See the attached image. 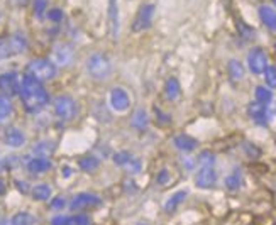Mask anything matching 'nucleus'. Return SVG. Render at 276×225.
I'll return each instance as SVG.
<instances>
[{"instance_id":"48","label":"nucleus","mask_w":276,"mask_h":225,"mask_svg":"<svg viewBox=\"0 0 276 225\" xmlns=\"http://www.w3.org/2000/svg\"><path fill=\"white\" fill-rule=\"evenodd\" d=\"M0 225H10V220H5V219H2V220H0Z\"/></svg>"},{"instance_id":"4","label":"nucleus","mask_w":276,"mask_h":225,"mask_svg":"<svg viewBox=\"0 0 276 225\" xmlns=\"http://www.w3.org/2000/svg\"><path fill=\"white\" fill-rule=\"evenodd\" d=\"M54 113L60 120H72L77 117V102L70 95H60V97L54 98L53 102Z\"/></svg>"},{"instance_id":"7","label":"nucleus","mask_w":276,"mask_h":225,"mask_svg":"<svg viewBox=\"0 0 276 225\" xmlns=\"http://www.w3.org/2000/svg\"><path fill=\"white\" fill-rule=\"evenodd\" d=\"M19 90H21V78L15 71H5L0 75V93L10 98L19 95Z\"/></svg>"},{"instance_id":"50","label":"nucleus","mask_w":276,"mask_h":225,"mask_svg":"<svg viewBox=\"0 0 276 225\" xmlns=\"http://www.w3.org/2000/svg\"><path fill=\"white\" fill-rule=\"evenodd\" d=\"M137 225H148V224H137Z\"/></svg>"},{"instance_id":"40","label":"nucleus","mask_w":276,"mask_h":225,"mask_svg":"<svg viewBox=\"0 0 276 225\" xmlns=\"http://www.w3.org/2000/svg\"><path fill=\"white\" fill-rule=\"evenodd\" d=\"M125 168H127L129 173H132V175H137V173L141 171V161L136 159V157H132V159L129 161L127 164H125Z\"/></svg>"},{"instance_id":"32","label":"nucleus","mask_w":276,"mask_h":225,"mask_svg":"<svg viewBox=\"0 0 276 225\" xmlns=\"http://www.w3.org/2000/svg\"><path fill=\"white\" fill-rule=\"evenodd\" d=\"M242 149L251 159H258V157L261 156V149H259L258 146L252 144V142H242Z\"/></svg>"},{"instance_id":"11","label":"nucleus","mask_w":276,"mask_h":225,"mask_svg":"<svg viewBox=\"0 0 276 225\" xmlns=\"http://www.w3.org/2000/svg\"><path fill=\"white\" fill-rule=\"evenodd\" d=\"M26 168H27V171L34 176L44 175V173H48L49 169L53 168V161L46 156H34L26 163Z\"/></svg>"},{"instance_id":"34","label":"nucleus","mask_w":276,"mask_h":225,"mask_svg":"<svg viewBox=\"0 0 276 225\" xmlns=\"http://www.w3.org/2000/svg\"><path fill=\"white\" fill-rule=\"evenodd\" d=\"M237 29H239V34L242 36L244 39H247V41H249V39H254V29L247 26V24H244L242 21L237 22Z\"/></svg>"},{"instance_id":"30","label":"nucleus","mask_w":276,"mask_h":225,"mask_svg":"<svg viewBox=\"0 0 276 225\" xmlns=\"http://www.w3.org/2000/svg\"><path fill=\"white\" fill-rule=\"evenodd\" d=\"M198 164H200V168L202 166H214L215 164V156H214V152L212 151H202L198 154Z\"/></svg>"},{"instance_id":"35","label":"nucleus","mask_w":276,"mask_h":225,"mask_svg":"<svg viewBox=\"0 0 276 225\" xmlns=\"http://www.w3.org/2000/svg\"><path fill=\"white\" fill-rule=\"evenodd\" d=\"M12 56V49H10L9 39H0V61Z\"/></svg>"},{"instance_id":"39","label":"nucleus","mask_w":276,"mask_h":225,"mask_svg":"<svg viewBox=\"0 0 276 225\" xmlns=\"http://www.w3.org/2000/svg\"><path fill=\"white\" fill-rule=\"evenodd\" d=\"M155 113H156V122L159 125H168L169 122H171V117H169L168 113L161 112L159 109H155Z\"/></svg>"},{"instance_id":"22","label":"nucleus","mask_w":276,"mask_h":225,"mask_svg":"<svg viewBox=\"0 0 276 225\" xmlns=\"http://www.w3.org/2000/svg\"><path fill=\"white\" fill-rule=\"evenodd\" d=\"M131 125L136 130H146L149 125V115L144 109H137L131 118Z\"/></svg>"},{"instance_id":"8","label":"nucleus","mask_w":276,"mask_h":225,"mask_svg":"<svg viewBox=\"0 0 276 225\" xmlns=\"http://www.w3.org/2000/svg\"><path fill=\"white\" fill-rule=\"evenodd\" d=\"M153 15H155V5L153 3H144L132 22V31L134 33H143V31L149 29L153 22Z\"/></svg>"},{"instance_id":"9","label":"nucleus","mask_w":276,"mask_h":225,"mask_svg":"<svg viewBox=\"0 0 276 225\" xmlns=\"http://www.w3.org/2000/svg\"><path fill=\"white\" fill-rule=\"evenodd\" d=\"M247 66H249L251 73L254 75L264 73V70L268 68V56L264 53V49H261V47L251 49L249 54H247Z\"/></svg>"},{"instance_id":"33","label":"nucleus","mask_w":276,"mask_h":225,"mask_svg":"<svg viewBox=\"0 0 276 225\" xmlns=\"http://www.w3.org/2000/svg\"><path fill=\"white\" fill-rule=\"evenodd\" d=\"M112 159H114V163H116L117 166H125L129 161L132 159V156H131V152H127V151H119V152L114 154Z\"/></svg>"},{"instance_id":"3","label":"nucleus","mask_w":276,"mask_h":225,"mask_svg":"<svg viewBox=\"0 0 276 225\" xmlns=\"http://www.w3.org/2000/svg\"><path fill=\"white\" fill-rule=\"evenodd\" d=\"M85 66H86V71H88L90 76L97 81L109 80L110 73H112V65H110L109 58L100 53H95V54H92V56L86 58Z\"/></svg>"},{"instance_id":"15","label":"nucleus","mask_w":276,"mask_h":225,"mask_svg":"<svg viewBox=\"0 0 276 225\" xmlns=\"http://www.w3.org/2000/svg\"><path fill=\"white\" fill-rule=\"evenodd\" d=\"M247 113H249L251 120L258 125H268V112H266V105H261L258 102H251L249 107H247Z\"/></svg>"},{"instance_id":"24","label":"nucleus","mask_w":276,"mask_h":225,"mask_svg":"<svg viewBox=\"0 0 276 225\" xmlns=\"http://www.w3.org/2000/svg\"><path fill=\"white\" fill-rule=\"evenodd\" d=\"M227 70H229V76H231L232 81H240L244 78V66L242 63L237 61V59H231L227 65Z\"/></svg>"},{"instance_id":"2","label":"nucleus","mask_w":276,"mask_h":225,"mask_svg":"<svg viewBox=\"0 0 276 225\" xmlns=\"http://www.w3.org/2000/svg\"><path fill=\"white\" fill-rule=\"evenodd\" d=\"M56 71L58 68L54 66V63L46 58L31 59L26 66V75H31V76L36 78V80H39L41 83L53 80V78L56 76Z\"/></svg>"},{"instance_id":"29","label":"nucleus","mask_w":276,"mask_h":225,"mask_svg":"<svg viewBox=\"0 0 276 225\" xmlns=\"http://www.w3.org/2000/svg\"><path fill=\"white\" fill-rule=\"evenodd\" d=\"M264 81H266L268 88H276V66H268L264 70Z\"/></svg>"},{"instance_id":"51","label":"nucleus","mask_w":276,"mask_h":225,"mask_svg":"<svg viewBox=\"0 0 276 225\" xmlns=\"http://www.w3.org/2000/svg\"><path fill=\"white\" fill-rule=\"evenodd\" d=\"M273 3H275V7H276V0H273Z\"/></svg>"},{"instance_id":"37","label":"nucleus","mask_w":276,"mask_h":225,"mask_svg":"<svg viewBox=\"0 0 276 225\" xmlns=\"http://www.w3.org/2000/svg\"><path fill=\"white\" fill-rule=\"evenodd\" d=\"M33 7H34V14H36V17L41 19L42 15H44L46 9H48V0H34Z\"/></svg>"},{"instance_id":"1","label":"nucleus","mask_w":276,"mask_h":225,"mask_svg":"<svg viewBox=\"0 0 276 225\" xmlns=\"http://www.w3.org/2000/svg\"><path fill=\"white\" fill-rule=\"evenodd\" d=\"M19 97L22 100L26 112L38 113L49 104V95L46 92L44 85L41 81L33 78L31 75H24L21 78V90H19Z\"/></svg>"},{"instance_id":"28","label":"nucleus","mask_w":276,"mask_h":225,"mask_svg":"<svg viewBox=\"0 0 276 225\" xmlns=\"http://www.w3.org/2000/svg\"><path fill=\"white\" fill-rule=\"evenodd\" d=\"M12 113V102H10L9 97L0 93V122L7 120Z\"/></svg>"},{"instance_id":"25","label":"nucleus","mask_w":276,"mask_h":225,"mask_svg":"<svg viewBox=\"0 0 276 225\" xmlns=\"http://www.w3.org/2000/svg\"><path fill=\"white\" fill-rule=\"evenodd\" d=\"M78 166H80V169L81 171H85V173H92V171H95V169L100 166V159H98L97 156H83V157H80L78 159Z\"/></svg>"},{"instance_id":"17","label":"nucleus","mask_w":276,"mask_h":225,"mask_svg":"<svg viewBox=\"0 0 276 225\" xmlns=\"http://www.w3.org/2000/svg\"><path fill=\"white\" fill-rule=\"evenodd\" d=\"M258 12H259V19H261V22L264 24V26H266L270 31L276 33V10L273 9V7L261 5Z\"/></svg>"},{"instance_id":"27","label":"nucleus","mask_w":276,"mask_h":225,"mask_svg":"<svg viewBox=\"0 0 276 225\" xmlns=\"http://www.w3.org/2000/svg\"><path fill=\"white\" fill-rule=\"evenodd\" d=\"M254 97H256V102L261 105H268L273 102V92L270 88H266V86H256Z\"/></svg>"},{"instance_id":"41","label":"nucleus","mask_w":276,"mask_h":225,"mask_svg":"<svg viewBox=\"0 0 276 225\" xmlns=\"http://www.w3.org/2000/svg\"><path fill=\"white\" fill-rule=\"evenodd\" d=\"M48 19L51 22H61L63 21V10L61 9H49Z\"/></svg>"},{"instance_id":"49","label":"nucleus","mask_w":276,"mask_h":225,"mask_svg":"<svg viewBox=\"0 0 276 225\" xmlns=\"http://www.w3.org/2000/svg\"><path fill=\"white\" fill-rule=\"evenodd\" d=\"M26 2V0H19V3H24Z\"/></svg>"},{"instance_id":"21","label":"nucleus","mask_w":276,"mask_h":225,"mask_svg":"<svg viewBox=\"0 0 276 225\" xmlns=\"http://www.w3.org/2000/svg\"><path fill=\"white\" fill-rule=\"evenodd\" d=\"M9 44L12 49V54H22L27 49V39L24 34L15 33L9 38Z\"/></svg>"},{"instance_id":"19","label":"nucleus","mask_w":276,"mask_h":225,"mask_svg":"<svg viewBox=\"0 0 276 225\" xmlns=\"http://www.w3.org/2000/svg\"><path fill=\"white\" fill-rule=\"evenodd\" d=\"M53 195V189L48 183H38L36 187L31 188V196L34 201H46L51 198Z\"/></svg>"},{"instance_id":"45","label":"nucleus","mask_w":276,"mask_h":225,"mask_svg":"<svg viewBox=\"0 0 276 225\" xmlns=\"http://www.w3.org/2000/svg\"><path fill=\"white\" fill-rule=\"evenodd\" d=\"M61 175L65 178H70L72 176V168H70V166H65V168L61 169Z\"/></svg>"},{"instance_id":"23","label":"nucleus","mask_w":276,"mask_h":225,"mask_svg":"<svg viewBox=\"0 0 276 225\" xmlns=\"http://www.w3.org/2000/svg\"><path fill=\"white\" fill-rule=\"evenodd\" d=\"M180 93H181L180 81L175 76L168 78L166 83H164V95H166L168 100H176L180 97Z\"/></svg>"},{"instance_id":"31","label":"nucleus","mask_w":276,"mask_h":225,"mask_svg":"<svg viewBox=\"0 0 276 225\" xmlns=\"http://www.w3.org/2000/svg\"><path fill=\"white\" fill-rule=\"evenodd\" d=\"M66 225H90V217H86L85 213H75L68 217Z\"/></svg>"},{"instance_id":"26","label":"nucleus","mask_w":276,"mask_h":225,"mask_svg":"<svg viewBox=\"0 0 276 225\" xmlns=\"http://www.w3.org/2000/svg\"><path fill=\"white\" fill-rule=\"evenodd\" d=\"M34 224H36V217L26 210L17 212L10 219V225H34Z\"/></svg>"},{"instance_id":"10","label":"nucleus","mask_w":276,"mask_h":225,"mask_svg":"<svg viewBox=\"0 0 276 225\" xmlns=\"http://www.w3.org/2000/svg\"><path fill=\"white\" fill-rule=\"evenodd\" d=\"M215 183H217V171L214 169V166H202L195 176L197 187L202 189H210L215 187Z\"/></svg>"},{"instance_id":"16","label":"nucleus","mask_w":276,"mask_h":225,"mask_svg":"<svg viewBox=\"0 0 276 225\" xmlns=\"http://www.w3.org/2000/svg\"><path fill=\"white\" fill-rule=\"evenodd\" d=\"M173 144H175V148L180 149V151L190 152V151H193V149H197L198 141H197L195 137L188 136V134H178V136L173 137Z\"/></svg>"},{"instance_id":"6","label":"nucleus","mask_w":276,"mask_h":225,"mask_svg":"<svg viewBox=\"0 0 276 225\" xmlns=\"http://www.w3.org/2000/svg\"><path fill=\"white\" fill-rule=\"evenodd\" d=\"M75 51L72 44L68 42H58L53 47V53H51V61L54 63V66H70L73 61Z\"/></svg>"},{"instance_id":"46","label":"nucleus","mask_w":276,"mask_h":225,"mask_svg":"<svg viewBox=\"0 0 276 225\" xmlns=\"http://www.w3.org/2000/svg\"><path fill=\"white\" fill-rule=\"evenodd\" d=\"M7 193V183L0 178V195H5Z\"/></svg>"},{"instance_id":"5","label":"nucleus","mask_w":276,"mask_h":225,"mask_svg":"<svg viewBox=\"0 0 276 225\" xmlns=\"http://www.w3.org/2000/svg\"><path fill=\"white\" fill-rule=\"evenodd\" d=\"M100 203H102L100 196L95 195V193L81 191V193H78V195L73 196L72 201L68 203V207H70V210L72 212H81V210H86V208L98 207Z\"/></svg>"},{"instance_id":"12","label":"nucleus","mask_w":276,"mask_h":225,"mask_svg":"<svg viewBox=\"0 0 276 225\" xmlns=\"http://www.w3.org/2000/svg\"><path fill=\"white\" fill-rule=\"evenodd\" d=\"M109 102H110V107L114 110H117V112H125L129 109V105H131L129 95L122 88H112V92L109 95Z\"/></svg>"},{"instance_id":"14","label":"nucleus","mask_w":276,"mask_h":225,"mask_svg":"<svg viewBox=\"0 0 276 225\" xmlns=\"http://www.w3.org/2000/svg\"><path fill=\"white\" fill-rule=\"evenodd\" d=\"M3 142L9 148H14V149L22 148L26 144V134L17 127H9L5 130V134H3Z\"/></svg>"},{"instance_id":"20","label":"nucleus","mask_w":276,"mask_h":225,"mask_svg":"<svg viewBox=\"0 0 276 225\" xmlns=\"http://www.w3.org/2000/svg\"><path fill=\"white\" fill-rule=\"evenodd\" d=\"M187 195H188V193L185 191V189H180V191L173 193V195L166 200V203H164V212H166V213L176 212V208H178L180 205L183 203L185 198H187Z\"/></svg>"},{"instance_id":"13","label":"nucleus","mask_w":276,"mask_h":225,"mask_svg":"<svg viewBox=\"0 0 276 225\" xmlns=\"http://www.w3.org/2000/svg\"><path fill=\"white\" fill-rule=\"evenodd\" d=\"M109 33L114 41L119 38V5H117V0H109Z\"/></svg>"},{"instance_id":"44","label":"nucleus","mask_w":276,"mask_h":225,"mask_svg":"<svg viewBox=\"0 0 276 225\" xmlns=\"http://www.w3.org/2000/svg\"><path fill=\"white\" fill-rule=\"evenodd\" d=\"M66 222H68V217L66 215H54L53 219H51L49 225H66Z\"/></svg>"},{"instance_id":"18","label":"nucleus","mask_w":276,"mask_h":225,"mask_svg":"<svg viewBox=\"0 0 276 225\" xmlns=\"http://www.w3.org/2000/svg\"><path fill=\"white\" fill-rule=\"evenodd\" d=\"M224 185H226V188L229 191H237L240 188V185H242V171H240V168L232 169L226 176V180H224Z\"/></svg>"},{"instance_id":"43","label":"nucleus","mask_w":276,"mask_h":225,"mask_svg":"<svg viewBox=\"0 0 276 225\" xmlns=\"http://www.w3.org/2000/svg\"><path fill=\"white\" fill-rule=\"evenodd\" d=\"M14 185H15V188H17V189H19V191H21V193H24V195H26V193H31V187H29V185L26 183V181L15 180V181H14Z\"/></svg>"},{"instance_id":"42","label":"nucleus","mask_w":276,"mask_h":225,"mask_svg":"<svg viewBox=\"0 0 276 225\" xmlns=\"http://www.w3.org/2000/svg\"><path fill=\"white\" fill-rule=\"evenodd\" d=\"M168 181H169V173H168V169H161V171L156 175V183L163 187V185H166Z\"/></svg>"},{"instance_id":"47","label":"nucleus","mask_w":276,"mask_h":225,"mask_svg":"<svg viewBox=\"0 0 276 225\" xmlns=\"http://www.w3.org/2000/svg\"><path fill=\"white\" fill-rule=\"evenodd\" d=\"M183 164L187 166L188 169H192L193 166H195V161H192V159H188V157H187V159H183Z\"/></svg>"},{"instance_id":"38","label":"nucleus","mask_w":276,"mask_h":225,"mask_svg":"<svg viewBox=\"0 0 276 225\" xmlns=\"http://www.w3.org/2000/svg\"><path fill=\"white\" fill-rule=\"evenodd\" d=\"M66 205H68V201H66V198L63 195L54 196V198H51V201H49V207L53 208V210H63Z\"/></svg>"},{"instance_id":"36","label":"nucleus","mask_w":276,"mask_h":225,"mask_svg":"<svg viewBox=\"0 0 276 225\" xmlns=\"http://www.w3.org/2000/svg\"><path fill=\"white\" fill-rule=\"evenodd\" d=\"M49 142H38L36 146H34L33 151L38 154V156H46L48 157V154L53 151V146H48Z\"/></svg>"}]
</instances>
